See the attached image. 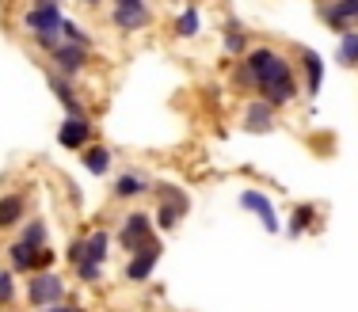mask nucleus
<instances>
[{"label": "nucleus", "instance_id": "f257e3e1", "mask_svg": "<svg viewBox=\"0 0 358 312\" xmlns=\"http://www.w3.org/2000/svg\"><path fill=\"white\" fill-rule=\"evenodd\" d=\"M244 61H248V69H252L255 96H259V99H267L275 111H282V107L297 103V96H301L297 61L286 54L282 46H271V42L252 46L248 54H244Z\"/></svg>", "mask_w": 358, "mask_h": 312}, {"label": "nucleus", "instance_id": "f03ea898", "mask_svg": "<svg viewBox=\"0 0 358 312\" xmlns=\"http://www.w3.org/2000/svg\"><path fill=\"white\" fill-rule=\"evenodd\" d=\"M152 225H157V232H176L179 221L187 217V209H191V195H187L183 187H176V183H152Z\"/></svg>", "mask_w": 358, "mask_h": 312}, {"label": "nucleus", "instance_id": "7ed1b4c3", "mask_svg": "<svg viewBox=\"0 0 358 312\" xmlns=\"http://www.w3.org/2000/svg\"><path fill=\"white\" fill-rule=\"evenodd\" d=\"M4 259H8V271L27 278V274H38V271H54L57 263V251L54 248H27L23 240H12L4 248Z\"/></svg>", "mask_w": 358, "mask_h": 312}, {"label": "nucleus", "instance_id": "20e7f679", "mask_svg": "<svg viewBox=\"0 0 358 312\" xmlns=\"http://www.w3.org/2000/svg\"><path fill=\"white\" fill-rule=\"evenodd\" d=\"M115 240H118V248H122L126 255L141 251L149 240H157V225H152V214H149V209H130V214L118 221Z\"/></svg>", "mask_w": 358, "mask_h": 312}, {"label": "nucleus", "instance_id": "39448f33", "mask_svg": "<svg viewBox=\"0 0 358 312\" xmlns=\"http://www.w3.org/2000/svg\"><path fill=\"white\" fill-rule=\"evenodd\" d=\"M65 278L57 271H38V274H27V290H23V297H27L31 309H46V305H57V301H69L65 297Z\"/></svg>", "mask_w": 358, "mask_h": 312}, {"label": "nucleus", "instance_id": "423d86ee", "mask_svg": "<svg viewBox=\"0 0 358 312\" xmlns=\"http://www.w3.org/2000/svg\"><path fill=\"white\" fill-rule=\"evenodd\" d=\"M69 15L62 12V4H50V0H27L20 12V27L38 35V31H62Z\"/></svg>", "mask_w": 358, "mask_h": 312}, {"label": "nucleus", "instance_id": "0eeeda50", "mask_svg": "<svg viewBox=\"0 0 358 312\" xmlns=\"http://www.w3.org/2000/svg\"><path fill=\"white\" fill-rule=\"evenodd\" d=\"M88 57H92V50L88 46H76V42H62V46L54 50V54L46 57V69H54L57 77H65V80H80L84 77V69H88Z\"/></svg>", "mask_w": 358, "mask_h": 312}, {"label": "nucleus", "instance_id": "6e6552de", "mask_svg": "<svg viewBox=\"0 0 358 312\" xmlns=\"http://www.w3.org/2000/svg\"><path fill=\"white\" fill-rule=\"evenodd\" d=\"M317 20L336 35L358 31V0H320L317 4Z\"/></svg>", "mask_w": 358, "mask_h": 312}, {"label": "nucleus", "instance_id": "1a4fd4ad", "mask_svg": "<svg viewBox=\"0 0 358 312\" xmlns=\"http://www.w3.org/2000/svg\"><path fill=\"white\" fill-rule=\"evenodd\" d=\"M110 23H115L122 35H138L152 23V8L145 0H115L110 4Z\"/></svg>", "mask_w": 358, "mask_h": 312}, {"label": "nucleus", "instance_id": "9d476101", "mask_svg": "<svg viewBox=\"0 0 358 312\" xmlns=\"http://www.w3.org/2000/svg\"><path fill=\"white\" fill-rule=\"evenodd\" d=\"M92 141H96V122H92V114H84V118L65 114L62 122H57V145L62 149L80 153V149H88Z\"/></svg>", "mask_w": 358, "mask_h": 312}, {"label": "nucleus", "instance_id": "9b49d317", "mask_svg": "<svg viewBox=\"0 0 358 312\" xmlns=\"http://www.w3.org/2000/svg\"><path fill=\"white\" fill-rule=\"evenodd\" d=\"M275 126H278V111L267 103V99L252 96V99H244V103H241V130H248V133H271Z\"/></svg>", "mask_w": 358, "mask_h": 312}, {"label": "nucleus", "instance_id": "f8f14e48", "mask_svg": "<svg viewBox=\"0 0 358 312\" xmlns=\"http://www.w3.org/2000/svg\"><path fill=\"white\" fill-rule=\"evenodd\" d=\"M160 255H164V240H149L141 251H134L130 255V263H126V282H134V285H141V282H149L152 271H157V263H160Z\"/></svg>", "mask_w": 358, "mask_h": 312}, {"label": "nucleus", "instance_id": "ddd939ff", "mask_svg": "<svg viewBox=\"0 0 358 312\" xmlns=\"http://www.w3.org/2000/svg\"><path fill=\"white\" fill-rule=\"evenodd\" d=\"M31 217V191H4L0 195V232L20 229Z\"/></svg>", "mask_w": 358, "mask_h": 312}, {"label": "nucleus", "instance_id": "4468645a", "mask_svg": "<svg viewBox=\"0 0 358 312\" xmlns=\"http://www.w3.org/2000/svg\"><path fill=\"white\" fill-rule=\"evenodd\" d=\"M46 84H50V91H54V99L62 103V111L65 114H76V118H84V114H92L88 111V99L76 91V84L73 80H65V77H57L54 69H46Z\"/></svg>", "mask_w": 358, "mask_h": 312}, {"label": "nucleus", "instance_id": "2eb2a0df", "mask_svg": "<svg viewBox=\"0 0 358 312\" xmlns=\"http://www.w3.org/2000/svg\"><path fill=\"white\" fill-rule=\"evenodd\" d=\"M149 191H152V179H149V172H141V168H126V172H118L115 183H110V198H118V202L145 198Z\"/></svg>", "mask_w": 358, "mask_h": 312}, {"label": "nucleus", "instance_id": "dca6fc26", "mask_svg": "<svg viewBox=\"0 0 358 312\" xmlns=\"http://www.w3.org/2000/svg\"><path fill=\"white\" fill-rule=\"evenodd\" d=\"M294 61H297V69H301V77H305V99H317L320 96V88H324V57L317 54V50H309V46H301V50H294Z\"/></svg>", "mask_w": 358, "mask_h": 312}, {"label": "nucleus", "instance_id": "f3484780", "mask_svg": "<svg viewBox=\"0 0 358 312\" xmlns=\"http://www.w3.org/2000/svg\"><path fill=\"white\" fill-rule=\"evenodd\" d=\"M241 209H248V214L259 217V225L267 232H278L282 225H278V209H275V202H271L263 191H241Z\"/></svg>", "mask_w": 358, "mask_h": 312}, {"label": "nucleus", "instance_id": "a211bd4d", "mask_svg": "<svg viewBox=\"0 0 358 312\" xmlns=\"http://www.w3.org/2000/svg\"><path fill=\"white\" fill-rule=\"evenodd\" d=\"M221 50H225L229 57H244L252 50V35H248V27H244L236 15H229L225 20V35H221Z\"/></svg>", "mask_w": 358, "mask_h": 312}, {"label": "nucleus", "instance_id": "6ab92c4d", "mask_svg": "<svg viewBox=\"0 0 358 312\" xmlns=\"http://www.w3.org/2000/svg\"><path fill=\"white\" fill-rule=\"evenodd\" d=\"M110 164H115V153H110V145H99V141H92L88 149H80V168L88 175H107Z\"/></svg>", "mask_w": 358, "mask_h": 312}, {"label": "nucleus", "instance_id": "aec40b11", "mask_svg": "<svg viewBox=\"0 0 358 312\" xmlns=\"http://www.w3.org/2000/svg\"><path fill=\"white\" fill-rule=\"evenodd\" d=\"M317 214H320V209L313 206V202H297V206H294V214H289V225H286L289 240H301V236L309 232V229H320Z\"/></svg>", "mask_w": 358, "mask_h": 312}, {"label": "nucleus", "instance_id": "412c9836", "mask_svg": "<svg viewBox=\"0 0 358 312\" xmlns=\"http://www.w3.org/2000/svg\"><path fill=\"white\" fill-rule=\"evenodd\" d=\"M110 240H115V236H110L107 229H92L88 236H84V259L103 267L110 259Z\"/></svg>", "mask_w": 358, "mask_h": 312}, {"label": "nucleus", "instance_id": "4be33fe9", "mask_svg": "<svg viewBox=\"0 0 358 312\" xmlns=\"http://www.w3.org/2000/svg\"><path fill=\"white\" fill-rule=\"evenodd\" d=\"M172 31H176V38H199L202 35V8L199 4H187L183 12L176 15Z\"/></svg>", "mask_w": 358, "mask_h": 312}, {"label": "nucleus", "instance_id": "5701e85b", "mask_svg": "<svg viewBox=\"0 0 358 312\" xmlns=\"http://www.w3.org/2000/svg\"><path fill=\"white\" fill-rule=\"evenodd\" d=\"M15 240H23L27 248H50V225L46 217H27V221L20 225V236Z\"/></svg>", "mask_w": 358, "mask_h": 312}, {"label": "nucleus", "instance_id": "b1692460", "mask_svg": "<svg viewBox=\"0 0 358 312\" xmlns=\"http://www.w3.org/2000/svg\"><path fill=\"white\" fill-rule=\"evenodd\" d=\"M336 61L343 65V69H358V31H347V35H339Z\"/></svg>", "mask_w": 358, "mask_h": 312}, {"label": "nucleus", "instance_id": "393cba45", "mask_svg": "<svg viewBox=\"0 0 358 312\" xmlns=\"http://www.w3.org/2000/svg\"><path fill=\"white\" fill-rule=\"evenodd\" d=\"M15 278L20 274H12L8 267H0V309H12L15 301H20V285H15Z\"/></svg>", "mask_w": 358, "mask_h": 312}, {"label": "nucleus", "instance_id": "a878e982", "mask_svg": "<svg viewBox=\"0 0 358 312\" xmlns=\"http://www.w3.org/2000/svg\"><path fill=\"white\" fill-rule=\"evenodd\" d=\"M62 42H65L62 31H38V35H31V46H35L42 57H50L57 46H62Z\"/></svg>", "mask_w": 358, "mask_h": 312}, {"label": "nucleus", "instance_id": "bb28decb", "mask_svg": "<svg viewBox=\"0 0 358 312\" xmlns=\"http://www.w3.org/2000/svg\"><path fill=\"white\" fill-rule=\"evenodd\" d=\"M73 274L80 278L84 285H96L99 278H103V267H99V263H88V259H84V263H76V267H73Z\"/></svg>", "mask_w": 358, "mask_h": 312}, {"label": "nucleus", "instance_id": "cd10ccee", "mask_svg": "<svg viewBox=\"0 0 358 312\" xmlns=\"http://www.w3.org/2000/svg\"><path fill=\"white\" fill-rule=\"evenodd\" d=\"M62 35H65V42H76V46H88L92 50V35L80 27V23H73V20H65V27H62Z\"/></svg>", "mask_w": 358, "mask_h": 312}, {"label": "nucleus", "instance_id": "c85d7f7f", "mask_svg": "<svg viewBox=\"0 0 358 312\" xmlns=\"http://www.w3.org/2000/svg\"><path fill=\"white\" fill-rule=\"evenodd\" d=\"M65 259L76 267V263H84V236H76V240H69V248H65Z\"/></svg>", "mask_w": 358, "mask_h": 312}, {"label": "nucleus", "instance_id": "c756f323", "mask_svg": "<svg viewBox=\"0 0 358 312\" xmlns=\"http://www.w3.org/2000/svg\"><path fill=\"white\" fill-rule=\"evenodd\" d=\"M35 312H84V309L73 305V301H57V305H46V309H35Z\"/></svg>", "mask_w": 358, "mask_h": 312}, {"label": "nucleus", "instance_id": "7c9ffc66", "mask_svg": "<svg viewBox=\"0 0 358 312\" xmlns=\"http://www.w3.org/2000/svg\"><path fill=\"white\" fill-rule=\"evenodd\" d=\"M50 4H65V0H50Z\"/></svg>", "mask_w": 358, "mask_h": 312}, {"label": "nucleus", "instance_id": "2f4dec72", "mask_svg": "<svg viewBox=\"0 0 358 312\" xmlns=\"http://www.w3.org/2000/svg\"><path fill=\"white\" fill-rule=\"evenodd\" d=\"M110 4H115V0H110Z\"/></svg>", "mask_w": 358, "mask_h": 312}]
</instances>
